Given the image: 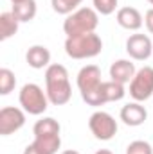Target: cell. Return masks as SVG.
I'll return each instance as SVG.
<instances>
[{"mask_svg":"<svg viewBox=\"0 0 153 154\" xmlns=\"http://www.w3.org/2000/svg\"><path fill=\"white\" fill-rule=\"evenodd\" d=\"M45 91L49 102L54 106H65L72 97V86L69 81V72L63 65L52 63L45 68Z\"/></svg>","mask_w":153,"mask_h":154,"instance_id":"cell-1","label":"cell"},{"mask_svg":"<svg viewBox=\"0 0 153 154\" xmlns=\"http://www.w3.org/2000/svg\"><path fill=\"white\" fill-rule=\"evenodd\" d=\"M103 50V39L96 32H86L65 39V54L72 59H90Z\"/></svg>","mask_w":153,"mask_h":154,"instance_id":"cell-2","label":"cell"},{"mask_svg":"<svg viewBox=\"0 0 153 154\" xmlns=\"http://www.w3.org/2000/svg\"><path fill=\"white\" fill-rule=\"evenodd\" d=\"M99 25V13L94 7H79L63 20V32L67 38L86 32H96Z\"/></svg>","mask_w":153,"mask_h":154,"instance_id":"cell-3","label":"cell"},{"mask_svg":"<svg viewBox=\"0 0 153 154\" xmlns=\"http://www.w3.org/2000/svg\"><path fill=\"white\" fill-rule=\"evenodd\" d=\"M18 102L22 109L29 115H43L49 108V97L47 91L41 90L36 82H27L22 86L18 93Z\"/></svg>","mask_w":153,"mask_h":154,"instance_id":"cell-4","label":"cell"},{"mask_svg":"<svg viewBox=\"0 0 153 154\" xmlns=\"http://www.w3.org/2000/svg\"><path fill=\"white\" fill-rule=\"evenodd\" d=\"M88 129L96 140L108 142L117 134V120L106 111H96L88 118Z\"/></svg>","mask_w":153,"mask_h":154,"instance_id":"cell-5","label":"cell"},{"mask_svg":"<svg viewBox=\"0 0 153 154\" xmlns=\"http://www.w3.org/2000/svg\"><path fill=\"white\" fill-rule=\"evenodd\" d=\"M153 95V68L142 66L130 82V97L135 102H146Z\"/></svg>","mask_w":153,"mask_h":154,"instance_id":"cell-6","label":"cell"},{"mask_svg":"<svg viewBox=\"0 0 153 154\" xmlns=\"http://www.w3.org/2000/svg\"><path fill=\"white\" fill-rule=\"evenodd\" d=\"M25 124V111L15 106H5L0 109V134L9 136L20 131Z\"/></svg>","mask_w":153,"mask_h":154,"instance_id":"cell-7","label":"cell"},{"mask_svg":"<svg viewBox=\"0 0 153 154\" xmlns=\"http://www.w3.org/2000/svg\"><path fill=\"white\" fill-rule=\"evenodd\" d=\"M126 52L135 61H146L153 54V43L146 34H132L126 39Z\"/></svg>","mask_w":153,"mask_h":154,"instance_id":"cell-8","label":"cell"},{"mask_svg":"<svg viewBox=\"0 0 153 154\" xmlns=\"http://www.w3.org/2000/svg\"><path fill=\"white\" fill-rule=\"evenodd\" d=\"M101 68L97 65H86L77 72L76 84L79 88V93H86V91H94L99 88L101 84Z\"/></svg>","mask_w":153,"mask_h":154,"instance_id":"cell-9","label":"cell"},{"mask_svg":"<svg viewBox=\"0 0 153 154\" xmlns=\"http://www.w3.org/2000/svg\"><path fill=\"white\" fill-rule=\"evenodd\" d=\"M119 118L122 120L124 125H130V127H137V125H142L148 118V109L141 104V102H130L126 106L121 108V113Z\"/></svg>","mask_w":153,"mask_h":154,"instance_id":"cell-10","label":"cell"},{"mask_svg":"<svg viewBox=\"0 0 153 154\" xmlns=\"http://www.w3.org/2000/svg\"><path fill=\"white\" fill-rule=\"evenodd\" d=\"M115 20L126 31H139L142 27V23H144V18H142L141 11L135 9V7H132V5L121 7L117 11V14H115Z\"/></svg>","mask_w":153,"mask_h":154,"instance_id":"cell-11","label":"cell"},{"mask_svg":"<svg viewBox=\"0 0 153 154\" xmlns=\"http://www.w3.org/2000/svg\"><path fill=\"white\" fill-rule=\"evenodd\" d=\"M135 74H137L135 65L130 59H117V61H114L110 65V79L119 82V84L132 82Z\"/></svg>","mask_w":153,"mask_h":154,"instance_id":"cell-12","label":"cell"},{"mask_svg":"<svg viewBox=\"0 0 153 154\" xmlns=\"http://www.w3.org/2000/svg\"><path fill=\"white\" fill-rule=\"evenodd\" d=\"M25 61L31 68L34 70H43L50 66V52L43 45H33L25 52Z\"/></svg>","mask_w":153,"mask_h":154,"instance_id":"cell-13","label":"cell"},{"mask_svg":"<svg viewBox=\"0 0 153 154\" xmlns=\"http://www.w3.org/2000/svg\"><path fill=\"white\" fill-rule=\"evenodd\" d=\"M126 95V90H124V84H119L115 81H103L99 84V97L103 100V104H108V102H117L121 99H124Z\"/></svg>","mask_w":153,"mask_h":154,"instance_id":"cell-14","label":"cell"},{"mask_svg":"<svg viewBox=\"0 0 153 154\" xmlns=\"http://www.w3.org/2000/svg\"><path fill=\"white\" fill-rule=\"evenodd\" d=\"M33 145L41 154H56L60 151V147H61V136L60 134H41V136H34Z\"/></svg>","mask_w":153,"mask_h":154,"instance_id":"cell-15","label":"cell"},{"mask_svg":"<svg viewBox=\"0 0 153 154\" xmlns=\"http://www.w3.org/2000/svg\"><path fill=\"white\" fill-rule=\"evenodd\" d=\"M18 25L20 20L13 14V11H4L0 14V39L5 41L11 36H15L18 32Z\"/></svg>","mask_w":153,"mask_h":154,"instance_id":"cell-16","label":"cell"},{"mask_svg":"<svg viewBox=\"0 0 153 154\" xmlns=\"http://www.w3.org/2000/svg\"><path fill=\"white\" fill-rule=\"evenodd\" d=\"M36 0H25L22 4H13V14L20 20V23H25V22H31L34 20L36 16Z\"/></svg>","mask_w":153,"mask_h":154,"instance_id":"cell-17","label":"cell"},{"mask_svg":"<svg viewBox=\"0 0 153 154\" xmlns=\"http://www.w3.org/2000/svg\"><path fill=\"white\" fill-rule=\"evenodd\" d=\"M61 125L58 120H54L52 116H43L41 120H38L33 127V134L34 136H41V134H60Z\"/></svg>","mask_w":153,"mask_h":154,"instance_id":"cell-18","label":"cell"},{"mask_svg":"<svg viewBox=\"0 0 153 154\" xmlns=\"http://www.w3.org/2000/svg\"><path fill=\"white\" fill-rule=\"evenodd\" d=\"M16 86V75L9 68H0V95H9Z\"/></svg>","mask_w":153,"mask_h":154,"instance_id":"cell-19","label":"cell"},{"mask_svg":"<svg viewBox=\"0 0 153 154\" xmlns=\"http://www.w3.org/2000/svg\"><path fill=\"white\" fill-rule=\"evenodd\" d=\"M81 2L83 0H50V5H52L54 13L69 16L70 13H74L77 7L81 5Z\"/></svg>","mask_w":153,"mask_h":154,"instance_id":"cell-20","label":"cell"},{"mask_svg":"<svg viewBox=\"0 0 153 154\" xmlns=\"http://www.w3.org/2000/svg\"><path fill=\"white\" fill-rule=\"evenodd\" d=\"M117 2H119V0H92L94 9H96L99 14H103V16H108V14L115 13Z\"/></svg>","mask_w":153,"mask_h":154,"instance_id":"cell-21","label":"cell"},{"mask_svg":"<svg viewBox=\"0 0 153 154\" xmlns=\"http://www.w3.org/2000/svg\"><path fill=\"white\" fill-rule=\"evenodd\" d=\"M126 154H153V147L144 140H135L126 147Z\"/></svg>","mask_w":153,"mask_h":154,"instance_id":"cell-22","label":"cell"},{"mask_svg":"<svg viewBox=\"0 0 153 154\" xmlns=\"http://www.w3.org/2000/svg\"><path fill=\"white\" fill-rule=\"evenodd\" d=\"M144 25H146V29L153 34V7L148 9L146 14H144Z\"/></svg>","mask_w":153,"mask_h":154,"instance_id":"cell-23","label":"cell"},{"mask_svg":"<svg viewBox=\"0 0 153 154\" xmlns=\"http://www.w3.org/2000/svg\"><path fill=\"white\" fill-rule=\"evenodd\" d=\"M24 154H41V152H40V151L34 147V145H33V143H29V145L24 149Z\"/></svg>","mask_w":153,"mask_h":154,"instance_id":"cell-24","label":"cell"},{"mask_svg":"<svg viewBox=\"0 0 153 154\" xmlns=\"http://www.w3.org/2000/svg\"><path fill=\"white\" fill-rule=\"evenodd\" d=\"M61 154H81L79 151H76V149H67V151H63Z\"/></svg>","mask_w":153,"mask_h":154,"instance_id":"cell-25","label":"cell"},{"mask_svg":"<svg viewBox=\"0 0 153 154\" xmlns=\"http://www.w3.org/2000/svg\"><path fill=\"white\" fill-rule=\"evenodd\" d=\"M96 154H114V152H112V151H108V149H99Z\"/></svg>","mask_w":153,"mask_h":154,"instance_id":"cell-26","label":"cell"},{"mask_svg":"<svg viewBox=\"0 0 153 154\" xmlns=\"http://www.w3.org/2000/svg\"><path fill=\"white\" fill-rule=\"evenodd\" d=\"M22 2H25V0H11V4H22Z\"/></svg>","mask_w":153,"mask_h":154,"instance_id":"cell-27","label":"cell"},{"mask_svg":"<svg viewBox=\"0 0 153 154\" xmlns=\"http://www.w3.org/2000/svg\"><path fill=\"white\" fill-rule=\"evenodd\" d=\"M148 2H150V4H151V5H153V0H148Z\"/></svg>","mask_w":153,"mask_h":154,"instance_id":"cell-28","label":"cell"}]
</instances>
